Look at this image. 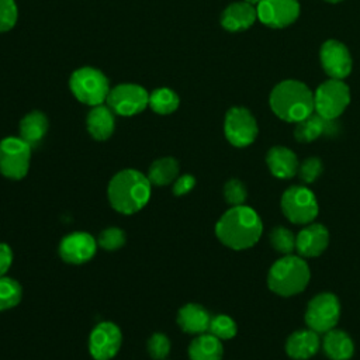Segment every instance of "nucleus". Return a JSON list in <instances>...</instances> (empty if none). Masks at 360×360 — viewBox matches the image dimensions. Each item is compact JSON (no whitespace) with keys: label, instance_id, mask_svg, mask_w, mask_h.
Returning a JSON list of instances; mask_svg holds the SVG:
<instances>
[{"label":"nucleus","instance_id":"1","mask_svg":"<svg viewBox=\"0 0 360 360\" xmlns=\"http://www.w3.org/2000/svg\"><path fill=\"white\" fill-rule=\"evenodd\" d=\"M263 232L259 214L248 205L229 208L217 222L218 239L231 249L242 250L253 246Z\"/></svg>","mask_w":360,"mask_h":360},{"label":"nucleus","instance_id":"2","mask_svg":"<svg viewBox=\"0 0 360 360\" xmlns=\"http://www.w3.org/2000/svg\"><path fill=\"white\" fill-rule=\"evenodd\" d=\"M150 195V181L138 170L127 169L117 173L108 186V198L114 210L134 214L145 207Z\"/></svg>","mask_w":360,"mask_h":360},{"label":"nucleus","instance_id":"3","mask_svg":"<svg viewBox=\"0 0 360 360\" xmlns=\"http://www.w3.org/2000/svg\"><path fill=\"white\" fill-rule=\"evenodd\" d=\"M269 103L273 112L287 122H300L315 111L314 93L298 80L278 83L273 89Z\"/></svg>","mask_w":360,"mask_h":360},{"label":"nucleus","instance_id":"4","mask_svg":"<svg viewBox=\"0 0 360 360\" xmlns=\"http://www.w3.org/2000/svg\"><path fill=\"white\" fill-rule=\"evenodd\" d=\"M309 267L301 256L284 255L269 270V288L283 297L300 294L309 283Z\"/></svg>","mask_w":360,"mask_h":360},{"label":"nucleus","instance_id":"5","mask_svg":"<svg viewBox=\"0 0 360 360\" xmlns=\"http://www.w3.org/2000/svg\"><path fill=\"white\" fill-rule=\"evenodd\" d=\"M69 86L79 101L93 107L103 104L110 93L107 77L90 66L75 70L70 76Z\"/></svg>","mask_w":360,"mask_h":360},{"label":"nucleus","instance_id":"6","mask_svg":"<svg viewBox=\"0 0 360 360\" xmlns=\"http://www.w3.org/2000/svg\"><path fill=\"white\" fill-rule=\"evenodd\" d=\"M281 211L292 224H311L318 215V201L309 188L291 186L281 195Z\"/></svg>","mask_w":360,"mask_h":360},{"label":"nucleus","instance_id":"7","mask_svg":"<svg viewBox=\"0 0 360 360\" xmlns=\"http://www.w3.org/2000/svg\"><path fill=\"white\" fill-rule=\"evenodd\" d=\"M350 103V91L340 79L323 82L314 94L315 111L326 120H336Z\"/></svg>","mask_w":360,"mask_h":360},{"label":"nucleus","instance_id":"8","mask_svg":"<svg viewBox=\"0 0 360 360\" xmlns=\"http://www.w3.org/2000/svg\"><path fill=\"white\" fill-rule=\"evenodd\" d=\"M340 316V304L335 294L321 292L315 295L307 307L305 322L316 333H325L333 329Z\"/></svg>","mask_w":360,"mask_h":360},{"label":"nucleus","instance_id":"9","mask_svg":"<svg viewBox=\"0 0 360 360\" xmlns=\"http://www.w3.org/2000/svg\"><path fill=\"white\" fill-rule=\"evenodd\" d=\"M31 146L21 138L8 136L0 142V172L8 179H22L30 167Z\"/></svg>","mask_w":360,"mask_h":360},{"label":"nucleus","instance_id":"10","mask_svg":"<svg viewBox=\"0 0 360 360\" xmlns=\"http://www.w3.org/2000/svg\"><path fill=\"white\" fill-rule=\"evenodd\" d=\"M105 101L112 112L129 117L143 111L149 105V94L138 84L125 83L111 89Z\"/></svg>","mask_w":360,"mask_h":360},{"label":"nucleus","instance_id":"11","mask_svg":"<svg viewBox=\"0 0 360 360\" xmlns=\"http://www.w3.org/2000/svg\"><path fill=\"white\" fill-rule=\"evenodd\" d=\"M224 131L226 139L238 148L250 145L257 136V124L249 110L233 107L226 112Z\"/></svg>","mask_w":360,"mask_h":360},{"label":"nucleus","instance_id":"12","mask_svg":"<svg viewBox=\"0 0 360 360\" xmlns=\"http://www.w3.org/2000/svg\"><path fill=\"white\" fill-rule=\"evenodd\" d=\"M256 13L264 25L283 28L297 20L300 4L297 0H260Z\"/></svg>","mask_w":360,"mask_h":360},{"label":"nucleus","instance_id":"13","mask_svg":"<svg viewBox=\"0 0 360 360\" xmlns=\"http://www.w3.org/2000/svg\"><path fill=\"white\" fill-rule=\"evenodd\" d=\"M121 346V330L111 322L98 323L89 340L90 354L96 360H110Z\"/></svg>","mask_w":360,"mask_h":360},{"label":"nucleus","instance_id":"14","mask_svg":"<svg viewBox=\"0 0 360 360\" xmlns=\"http://www.w3.org/2000/svg\"><path fill=\"white\" fill-rule=\"evenodd\" d=\"M321 63L323 70L332 79H343L352 70V58L347 48L339 42L329 39L321 46Z\"/></svg>","mask_w":360,"mask_h":360},{"label":"nucleus","instance_id":"15","mask_svg":"<svg viewBox=\"0 0 360 360\" xmlns=\"http://www.w3.org/2000/svg\"><path fill=\"white\" fill-rule=\"evenodd\" d=\"M96 253V240L86 232H75L65 236L59 245L60 257L72 264L89 262Z\"/></svg>","mask_w":360,"mask_h":360},{"label":"nucleus","instance_id":"16","mask_svg":"<svg viewBox=\"0 0 360 360\" xmlns=\"http://www.w3.org/2000/svg\"><path fill=\"white\" fill-rule=\"evenodd\" d=\"M329 243V232L322 224H309L295 236V250L302 257L319 256Z\"/></svg>","mask_w":360,"mask_h":360},{"label":"nucleus","instance_id":"17","mask_svg":"<svg viewBox=\"0 0 360 360\" xmlns=\"http://www.w3.org/2000/svg\"><path fill=\"white\" fill-rule=\"evenodd\" d=\"M321 346L319 336L312 329H300L291 333L285 343V352L291 359L307 360L312 357Z\"/></svg>","mask_w":360,"mask_h":360},{"label":"nucleus","instance_id":"18","mask_svg":"<svg viewBox=\"0 0 360 360\" xmlns=\"http://www.w3.org/2000/svg\"><path fill=\"white\" fill-rule=\"evenodd\" d=\"M270 172L278 179H291L298 173V159L295 153L285 146H274L266 156Z\"/></svg>","mask_w":360,"mask_h":360},{"label":"nucleus","instance_id":"19","mask_svg":"<svg viewBox=\"0 0 360 360\" xmlns=\"http://www.w3.org/2000/svg\"><path fill=\"white\" fill-rule=\"evenodd\" d=\"M256 18L257 13L252 4L246 1H238L225 8L221 17V24L228 31H242L249 28Z\"/></svg>","mask_w":360,"mask_h":360},{"label":"nucleus","instance_id":"20","mask_svg":"<svg viewBox=\"0 0 360 360\" xmlns=\"http://www.w3.org/2000/svg\"><path fill=\"white\" fill-rule=\"evenodd\" d=\"M336 131L335 120H326L314 111L311 115L297 122L294 135L300 142H311L323 134H333Z\"/></svg>","mask_w":360,"mask_h":360},{"label":"nucleus","instance_id":"21","mask_svg":"<svg viewBox=\"0 0 360 360\" xmlns=\"http://www.w3.org/2000/svg\"><path fill=\"white\" fill-rule=\"evenodd\" d=\"M321 345L325 354L332 360H349L354 352L352 338L345 330L335 328L325 332Z\"/></svg>","mask_w":360,"mask_h":360},{"label":"nucleus","instance_id":"22","mask_svg":"<svg viewBox=\"0 0 360 360\" xmlns=\"http://www.w3.org/2000/svg\"><path fill=\"white\" fill-rule=\"evenodd\" d=\"M177 322L184 332L201 335L208 330L211 316L201 305L187 304L179 311Z\"/></svg>","mask_w":360,"mask_h":360},{"label":"nucleus","instance_id":"23","mask_svg":"<svg viewBox=\"0 0 360 360\" xmlns=\"http://www.w3.org/2000/svg\"><path fill=\"white\" fill-rule=\"evenodd\" d=\"M87 129L90 135L97 141L110 138L114 131L112 110L103 104L94 105L87 115Z\"/></svg>","mask_w":360,"mask_h":360},{"label":"nucleus","instance_id":"24","mask_svg":"<svg viewBox=\"0 0 360 360\" xmlns=\"http://www.w3.org/2000/svg\"><path fill=\"white\" fill-rule=\"evenodd\" d=\"M222 352L219 339L211 333L198 335L188 347L190 360H221Z\"/></svg>","mask_w":360,"mask_h":360},{"label":"nucleus","instance_id":"25","mask_svg":"<svg viewBox=\"0 0 360 360\" xmlns=\"http://www.w3.org/2000/svg\"><path fill=\"white\" fill-rule=\"evenodd\" d=\"M48 129V120L39 111H32L27 114L20 122V138L25 141L31 148H35Z\"/></svg>","mask_w":360,"mask_h":360},{"label":"nucleus","instance_id":"26","mask_svg":"<svg viewBox=\"0 0 360 360\" xmlns=\"http://www.w3.org/2000/svg\"><path fill=\"white\" fill-rule=\"evenodd\" d=\"M179 174V163L173 158H162L152 163L149 167L148 179L150 184L155 186H166L172 183Z\"/></svg>","mask_w":360,"mask_h":360},{"label":"nucleus","instance_id":"27","mask_svg":"<svg viewBox=\"0 0 360 360\" xmlns=\"http://www.w3.org/2000/svg\"><path fill=\"white\" fill-rule=\"evenodd\" d=\"M149 107L158 114H170L179 107V97L170 89H156L149 94Z\"/></svg>","mask_w":360,"mask_h":360},{"label":"nucleus","instance_id":"28","mask_svg":"<svg viewBox=\"0 0 360 360\" xmlns=\"http://www.w3.org/2000/svg\"><path fill=\"white\" fill-rule=\"evenodd\" d=\"M21 300L20 284L8 277H0V311L13 308Z\"/></svg>","mask_w":360,"mask_h":360},{"label":"nucleus","instance_id":"29","mask_svg":"<svg viewBox=\"0 0 360 360\" xmlns=\"http://www.w3.org/2000/svg\"><path fill=\"white\" fill-rule=\"evenodd\" d=\"M270 245L283 255H291L295 249V235L285 226H276L269 235Z\"/></svg>","mask_w":360,"mask_h":360},{"label":"nucleus","instance_id":"30","mask_svg":"<svg viewBox=\"0 0 360 360\" xmlns=\"http://www.w3.org/2000/svg\"><path fill=\"white\" fill-rule=\"evenodd\" d=\"M208 330L218 339H231L236 335V323L226 315H217L211 318Z\"/></svg>","mask_w":360,"mask_h":360},{"label":"nucleus","instance_id":"31","mask_svg":"<svg viewBox=\"0 0 360 360\" xmlns=\"http://www.w3.org/2000/svg\"><path fill=\"white\" fill-rule=\"evenodd\" d=\"M246 195H248V191H246V187L242 181H239L236 179H232V180L225 183L224 197H225L228 204H231L233 207L243 205V202L246 200Z\"/></svg>","mask_w":360,"mask_h":360},{"label":"nucleus","instance_id":"32","mask_svg":"<svg viewBox=\"0 0 360 360\" xmlns=\"http://www.w3.org/2000/svg\"><path fill=\"white\" fill-rule=\"evenodd\" d=\"M323 170L322 162L319 158H308L298 166V176L304 183H312L315 181Z\"/></svg>","mask_w":360,"mask_h":360},{"label":"nucleus","instance_id":"33","mask_svg":"<svg viewBox=\"0 0 360 360\" xmlns=\"http://www.w3.org/2000/svg\"><path fill=\"white\" fill-rule=\"evenodd\" d=\"M17 15L14 0H0V32L11 30L17 22Z\"/></svg>","mask_w":360,"mask_h":360},{"label":"nucleus","instance_id":"34","mask_svg":"<svg viewBox=\"0 0 360 360\" xmlns=\"http://www.w3.org/2000/svg\"><path fill=\"white\" fill-rule=\"evenodd\" d=\"M125 242V233L120 228L104 229L98 236V243L107 250H115Z\"/></svg>","mask_w":360,"mask_h":360},{"label":"nucleus","instance_id":"35","mask_svg":"<svg viewBox=\"0 0 360 360\" xmlns=\"http://www.w3.org/2000/svg\"><path fill=\"white\" fill-rule=\"evenodd\" d=\"M148 350H149V354L152 359L162 360L170 352V342L165 335L155 333L148 342Z\"/></svg>","mask_w":360,"mask_h":360},{"label":"nucleus","instance_id":"36","mask_svg":"<svg viewBox=\"0 0 360 360\" xmlns=\"http://www.w3.org/2000/svg\"><path fill=\"white\" fill-rule=\"evenodd\" d=\"M195 184V179L190 174H184L181 177H179L174 184H173V193L176 195H183L187 194Z\"/></svg>","mask_w":360,"mask_h":360},{"label":"nucleus","instance_id":"37","mask_svg":"<svg viewBox=\"0 0 360 360\" xmlns=\"http://www.w3.org/2000/svg\"><path fill=\"white\" fill-rule=\"evenodd\" d=\"M13 262L11 249L6 243H0V277H3Z\"/></svg>","mask_w":360,"mask_h":360},{"label":"nucleus","instance_id":"38","mask_svg":"<svg viewBox=\"0 0 360 360\" xmlns=\"http://www.w3.org/2000/svg\"><path fill=\"white\" fill-rule=\"evenodd\" d=\"M243 1H246V3H249L252 6H257L260 3V0H243Z\"/></svg>","mask_w":360,"mask_h":360},{"label":"nucleus","instance_id":"39","mask_svg":"<svg viewBox=\"0 0 360 360\" xmlns=\"http://www.w3.org/2000/svg\"><path fill=\"white\" fill-rule=\"evenodd\" d=\"M326 1H330V3H338V1H342V0H326Z\"/></svg>","mask_w":360,"mask_h":360}]
</instances>
